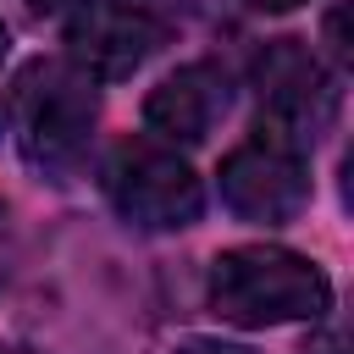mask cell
Masks as SVG:
<instances>
[{
	"label": "cell",
	"instance_id": "cell-1",
	"mask_svg": "<svg viewBox=\"0 0 354 354\" xmlns=\"http://www.w3.org/2000/svg\"><path fill=\"white\" fill-rule=\"evenodd\" d=\"M210 310L232 326H282L321 321L332 310V282L315 260L277 243L221 249L210 266Z\"/></svg>",
	"mask_w": 354,
	"mask_h": 354
},
{
	"label": "cell",
	"instance_id": "cell-2",
	"mask_svg": "<svg viewBox=\"0 0 354 354\" xmlns=\"http://www.w3.org/2000/svg\"><path fill=\"white\" fill-rule=\"evenodd\" d=\"M94 116H100L94 77H83L72 61H33L11 88L17 149L28 166H39L50 177L77 166V155L88 149Z\"/></svg>",
	"mask_w": 354,
	"mask_h": 354
},
{
	"label": "cell",
	"instance_id": "cell-3",
	"mask_svg": "<svg viewBox=\"0 0 354 354\" xmlns=\"http://www.w3.org/2000/svg\"><path fill=\"white\" fill-rule=\"evenodd\" d=\"M105 194L116 205V216L127 227H144V232H177V227H194L199 210H205V188L194 177V166L155 144V138H122L105 160Z\"/></svg>",
	"mask_w": 354,
	"mask_h": 354
},
{
	"label": "cell",
	"instance_id": "cell-4",
	"mask_svg": "<svg viewBox=\"0 0 354 354\" xmlns=\"http://www.w3.org/2000/svg\"><path fill=\"white\" fill-rule=\"evenodd\" d=\"M166 33V0H83L66 22V50L83 77H133Z\"/></svg>",
	"mask_w": 354,
	"mask_h": 354
},
{
	"label": "cell",
	"instance_id": "cell-5",
	"mask_svg": "<svg viewBox=\"0 0 354 354\" xmlns=\"http://www.w3.org/2000/svg\"><path fill=\"white\" fill-rule=\"evenodd\" d=\"M254 83H260V133L304 149L315 144V133L332 122L337 111V88L326 77V66L299 44V39H277L260 61H254Z\"/></svg>",
	"mask_w": 354,
	"mask_h": 354
},
{
	"label": "cell",
	"instance_id": "cell-6",
	"mask_svg": "<svg viewBox=\"0 0 354 354\" xmlns=\"http://www.w3.org/2000/svg\"><path fill=\"white\" fill-rule=\"evenodd\" d=\"M221 199L232 216L243 221H266V227H282L293 221L304 205H310V171H304V155L271 133L238 144L227 160H221Z\"/></svg>",
	"mask_w": 354,
	"mask_h": 354
},
{
	"label": "cell",
	"instance_id": "cell-7",
	"mask_svg": "<svg viewBox=\"0 0 354 354\" xmlns=\"http://www.w3.org/2000/svg\"><path fill=\"white\" fill-rule=\"evenodd\" d=\"M227 116V72L210 61H188L171 77H160L144 100V122L171 144H199Z\"/></svg>",
	"mask_w": 354,
	"mask_h": 354
},
{
	"label": "cell",
	"instance_id": "cell-8",
	"mask_svg": "<svg viewBox=\"0 0 354 354\" xmlns=\"http://www.w3.org/2000/svg\"><path fill=\"white\" fill-rule=\"evenodd\" d=\"M343 17H348V0H337V6L326 11V44H332V55H337V61H348V39H343Z\"/></svg>",
	"mask_w": 354,
	"mask_h": 354
},
{
	"label": "cell",
	"instance_id": "cell-9",
	"mask_svg": "<svg viewBox=\"0 0 354 354\" xmlns=\"http://www.w3.org/2000/svg\"><path fill=\"white\" fill-rule=\"evenodd\" d=\"M171 354H249V348H238V343H221V337H183Z\"/></svg>",
	"mask_w": 354,
	"mask_h": 354
},
{
	"label": "cell",
	"instance_id": "cell-10",
	"mask_svg": "<svg viewBox=\"0 0 354 354\" xmlns=\"http://www.w3.org/2000/svg\"><path fill=\"white\" fill-rule=\"evenodd\" d=\"M39 17H55V11H72V6H83V0H28Z\"/></svg>",
	"mask_w": 354,
	"mask_h": 354
},
{
	"label": "cell",
	"instance_id": "cell-11",
	"mask_svg": "<svg viewBox=\"0 0 354 354\" xmlns=\"http://www.w3.org/2000/svg\"><path fill=\"white\" fill-rule=\"evenodd\" d=\"M254 11H293V6H304V0H249Z\"/></svg>",
	"mask_w": 354,
	"mask_h": 354
},
{
	"label": "cell",
	"instance_id": "cell-12",
	"mask_svg": "<svg viewBox=\"0 0 354 354\" xmlns=\"http://www.w3.org/2000/svg\"><path fill=\"white\" fill-rule=\"evenodd\" d=\"M304 354H343V343H337V337H321V343H315V348H304Z\"/></svg>",
	"mask_w": 354,
	"mask_h": 354
},
{
	"label": "cell",
	"instance_id": "cell-13",
	"mask_svg": "<svg viewBox=\"0 0 354 354\" xmlns=\"http://www.w3.org/2000/svg\"><path fill=\"white\" fill-rule=\"evenodd\" d=\"M6 44H11V39H6V28H0V61H6Z\"/></svg>",
	"mask_w": 354,
	"mask_h": 354
}]
</instances>
